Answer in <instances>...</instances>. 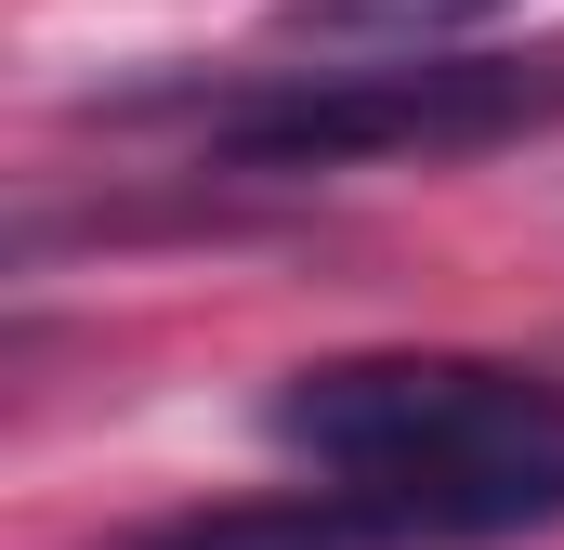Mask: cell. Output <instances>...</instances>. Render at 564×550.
<instances>
[{"label":"cell","instance_id":"3957f363","mask_svg":"<svg viewBox=\"0 0 564 550\" xmlns=\"http://www.w3.org/2000/svg\"><path fill=\"white\" fill-rule=\"evenodd\" d=\"M473 13H499V0H302V26H328V40H394V53H433V40L473 26Z\"/></svg>","mask_w":564,"mask_h":550},{"label":"cell","instance_id":"7a4b0ae2","mask_svg":"<svg viewBox=\"0 0 564 550\" xmlns=\"http://www.w3.org/2000/svg\"><path fill=\"white\" fill-rule=\"evenodd\" d=\"M564 53H394V66H315L250 106H224L210 144L250 170H341V157H473V144L552 132Z\"/></svg>","mask_w":564,"mask_h":550},{"label":"cell","instance_id":"6da1fadb","mask_svg":"<svg viewBox=\"0 0 564 550\" xmlns=\"http://www.w3.org/2000/svg\"><path fill=\"white\" fill-rule=\"evenodd\" d=\"M263 432L368 550H486L564 525V381L499 354H328L276 381Z\"/></svg>","mask_w":564,"mask_h":550}]
</instances>
